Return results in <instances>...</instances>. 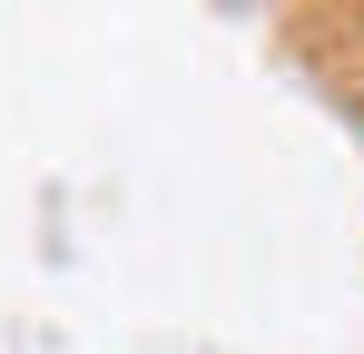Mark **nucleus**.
<instances>
[]
</instances>
